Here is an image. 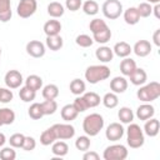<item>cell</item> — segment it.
<instances>
[{
	"label": "cell",
	"mask_w": 160,
	"mask_h": 160,
	"mask_svg": "<svg viewBox=\"0 0 160 160\" xmlns=\"http://www.w3.org/2000/svg\"><path fill=\"white\" fill-rule=\"evenodd\" d=\"M82 159L84 160H99V154L95 152V151H88L86 150V152L84 154Z\"/></svg>",
	"instance_id": "f907efd6"
},
{
	"label": "cell",
	"mask_w": 160,
	"mask_h": 160,
	"mask_svg": "<svg viewBox=\"0 0 160 160\" xmlns=\"http://www.w3.org/2000/svg\"><path fill=\"white\" fill-rule=\"evenodd\" d=\"M110 76V69L105 65H92L85 71V79L90 84H98Z\"/></svg>",
	"instance_id": "7a4b0ae2"
},
{
	"label": "cell",
	"mask_w": 160,
	"mask_h": 160,
	"mask_svg": "<svg viewBox=\"0 0 160 160\" xmlns=\"http://www.w3.org/2000/svg\"><path fill=\"white\" fill-rule=\"evenodd\" d=\"M155 114V109L152 105L150 104H142L136 110V116L140 119V120H148L150 118H152Z\"/></svg>",
	"instance_id": "5bb4252c"
},
{
	"label": "cell",
	"mask_w": 160,
	"mask_h": 160,
	"mask_svg": "<svg viewBox=\"0 0 160 160\" xmlns=\"http://www.w3.org/2000/svg\"><path fill=\"white\" fill-rule=\"evenodd\" d=\"M82 99L85 100V102H86V105H88V109L89 108H95V106H98L99 104H100V96L96 94V92H94V91H90V92H85L84 94V96H82Z\"/></svg>",
	"instance_id": "f1b7e54d"
},
{
	"label": "cell",
	"mask_w": 160,
	"mask_h": 160,
	"mask_svg": "<svg viewBox=\"0 0 160 160\" xmlns=\"http://www.w3.org/2000/svg\"><path fill=\"white\" fill-rule=\"evenodd\" d=\"M159 10H160V5H159V4H156V5H155V8L152 9V11H154V14H155V16H156L158 19L160 18V12H159Z\"/></svg>",
	"instance_id": "f5cc1de1"
},
{
	"label": "cell",
	"mask_w": 160,
	"mask_h": 160,
	"mask_svg": "<svg viewBox=\"0 0 160 160\" xmlns=\"http://www.w3.org/2000/svg\"><path fill=\"white\" fill-rule=\"evenodd\" d=\"M72 105H74V108H75V110H76L78 112H82V111H85V110L88 109V105H86L85 100L82 99V96L76 98V99L74 100Z\"/></svg>",
	"instance_id": "bcb514c9"
},
{
	"label": "cell",
	"mask_w": 160,
	"mask_h": 160,
	"mask_svg": "<svg viewBox=\"0 0 160 160\" xmlns=\"http://www.w3.org/2000/svg\"><path fill=\"white\" fill-rule=\"evenodd\" d=\"M5 84L10 89H18L22 84V75L18 70H10L5 75Z\"/></svg>",
	"instance_id": "8fae6325"
},
{
	"label": "cell",
	"mask_w": 160,
	"mask_h": 160,
	"mask_svg": "<svg viewBox=\"0 0 160 160\" xmlns=\"http://www.w3.org/2000/svg\"><path fill=\"white\" fill-rule=\"evenodd\" d=\"M89 28H90V31H91L92 34H96V32H100V31L108 29V25H106V22H105L104 20H101V19H94V20L90 21Z\"/></svg>",
	"instance_id": "d590c367"
},
{
	"label": "cell",
	"mask_w": 160,
	"mask_h": 160,
	"mask_svg": "<svg viewBox=\"0 0 160 160\" xmlns=\"http://www.w3.org/2000/svg\"><path fill=\"white\" fill-rule=\"evenodd\" d=\"M59 95V88L54 84H49L42 89V96L45 100H55Z\"/></svg>",
	"instance_id": "484cf974"
},
{
	"label": "cell",
	"mask_w": 160,
	"mask_h": 160,
	"mask_svg": "<svg viewBox=\"0 0 160 160\" xmlns=\"http://www.w3.org/2000/svg\"><path fill=\"white\" fill-rule=\"evenodd\" d=\"M24 140H25V136L20 132H16L10 136L9 142H10V146H12V148H22Z\"/></svg>",
	"instance_id": "7bdbcfd3"
},
{
	"label": "cell",
	"mask_w": 160,
	"mask_h": 160,
	"mask_svg": "<svg viewBox=\"0 0 160 160\" xmlns=\"http://www.w3.org/2000/svg\"><path fill=\"white\" fill-rule=\"evenodd\" d=\"M65 5H66L68 10H70V11H76V10L80 9V6H81L82 4H81V0H66Z\"/></svg>",
	"instance_id": "681fc988"
},
{
	"label": "cell",
	"mask_w": 160,
	"mask_h": 160,
	"mask_svg": "<svg viewBox=\"0 0 160 160\" xmlns=\"http://www.w3.org/2000/svg\"><path fill=\"white\" fill-rule=\"evenodd\" d=\"M35 92H36V91H34V90H31V89L24 86V88L20 89V91H19V96H20V99H21L22 101H25V102H30V101H32V100L35 99Z\"/></svg>",
	"instance_id": "ab89813d"
},
{
	"label": "cell",
	"mask_w": 160,
	"mask_h": 160,
	"mask_svg": "<svg viewBox=\"0 0 160 160\" xmlns=\"http://www.w3.org/2000/svg\"><path fill=\"white\" fill-rule=\"evenodd\" d=\"M25 86L34 91H38L42 86V79L38 75H29L25 80Z\"/></svg>",
	"instance_id": "603a6c76"
},
{
	"label": "cell",
	"mask_w": 160,
	"mask_h": 160,
	"mask_svg": "<svg viewBox=\"0 0 160 160\" xmlns=\"http://www.w3.org/2000/svg\"><path fill=\"white\" fill-rule=\"evenodd\" d=\"M105 160H124L128 156V150L124 145H111L104 150Z\"/></svg>",
	"instance_id": "8992f818"
},
{
	"label": "cell",
	"mask_w": 160,
	"mask_h": 160,
	"mask_svg": "<svg viewBox=\"0 0 160 160\" xmlns=\"http://www.w3.org/2000/svg\"><path fill=\"white\" fill-rule=\"evenodd\" d=\"M46 45L50 50L58 51L62 48V39L60 35H54V36H48L46 38Z\"/></svg>",
	"instance_id": "83f0119b"
},
{
	"label": "cell",
	"mask_w": 160,
	"mask_h": 160,
	"mask_svg": "<svg viewBox=\"0 0 160 160\" xmlns=\"http://www.w3.org/2000/svg\"><path fill=\"white\" fill-rule=\"evenodd\" d=\"M78 114H79V112L75 110V108H74L72 104H68V105L62 106V109H61V118H62V120H65V121L75 120L76 116H78Z\"/></svg>",
	"instance_id": "7402d4cb"
},
{
	"label": "cell",
	"mask_w": 160,
	"mask_h": 160,
	"mask_svg": "<svg viewBox=\"0 0 160 160\" xmlns=\"http://www.w3.org/2000/svg\"><path fill=\"white\" fill-rule=\"evenodd\" d=\"M112 51H114L119 58H126V56L130 55V52L132 51V49H131V46H130L128 42L120 41V42H116V44H115Z\"/></svg>",
	"instance_id": "ac0fdd59"
},
{
	"label": "cell",
	"mask_w": 160,
	"mask_h": 160,
	"mask_svg": "<svg viewBox=\"0 0 160 160\" xmlns=\"http://www.w3.org/2000/svg\"><path fill=\"white\" fill-rule=\"evenodd\" d=\"M152 39H154V44H155L156 46H160V29H158V30L154 32Z\"/></svg>",
	"instance_id": "816d5d0a"
},
{
	"label": "cell",
	"mask_w": 160,
	"mask_h": 160,
	"mask_svg": "<svg viewBox=\"0 0 160 160\" xmlns=\"http://www.w3.org/2000/svg\"><path fill=\"white\" fill-rule=\"evenodd\" d=\"M104 126V119L100 114H90L84 119L82 122V129L85 131L86 135L89 136H95L100 132V130Z\"/></svg>",
	"instance_id": "6da1fadb"
},
{
	"label": "cell",
	"mask_w": 160,
	"mask_h": 160,
	"mask_svg": "<svg viewBox=\"0 0 160 160\" xmlns=\"http://www.w3.org/2000/svg\"><path fill=\"white\" fill-rule=\"evenodd\" d=\"M51 151L56 156H65L68 154V151H69V146L64 141H56V142L54 141L52 148H51Z\"/></svg>",
	"instance_id": "f546056e"
},
{
	"label": "cell",
	"mask_w": 160,
	"mask_h": 160,
	"mask_svg": "<svg viewBox=\"0 0 160 160\" xmlns=\"http://www.w3.org/2000/svg\"><path fill=\"white\" fill-rule=\"evenodd\" d=\"M2 125V121H1V118H0V126Z\"/></svg>",
	"instance_id": "9f6ffc18"
},
{
	"label": "cell",
	"mask_w": 160,
	"mask_h": 160,
	"mask_svg": "<svg viewBox=\"0 0 160 160\" xmlns=\"http://www.w3.org/2000/svg\"><path fill=\"white\" fill-rule=\"evenodd\" d=\"M136 10H138L140 18H148L152 12V8H151V5L149 2H141V4H139V6L136 8Z\"/></svg>",
	"instance_id": "60d3db41"
},
{
	"label": "cell",
	"mask_w": 160,
	"mask_h": 160,
	"mask_svg": "<svg viewBox=\"0 0 160 160\" xmlns=\"http://www.w3.org/2000/svg\"><path fill=\"white\" fill-rule=\"evenodd\" d=\"M110 89L115 94H121L128 89V81L122 76H116L110 81Z\"/></svg>",
	"instance_id": "4fadbf2b"
},
{
	"label": "cell",
	"mask_w": 160,
	"mask_h": 160,
	"mask_svg": "<svg viewBox=\"0 0 160 160\" xmlns=\"http://www.w3.org/2000/svg\"><path fill=\"white\" fill-rule=\"evenodd\" d=\"M70 91L74 95H80L85 91V82L80 79H74L70 82Z\"/></svg>",
	"instance_id": "8d00e7d4"
},
{
	"label": "cell",
	"mask_w": 160,
	"mask_h": 160,
	"mask_svg": "<svg viewBox=\"0 0 160 160\" xmlns=\"http://www.w3.org/2000/svg\"><path fill=\"white\" fill-rule=\"evenodd\" d=\"M75 41H76V44H78L79 46H81V48H89V46H91L92 42H94L92 38H90V36L86 35V34L78 35L76 39H75Z\"/></svg>",
	"instance_id": "b9f144b4"
},
{
	"label": "cell",
	"mask_w": 160,
	"mask_h": 160,
	"mask_svg": "<svg viewBox=\"0 0 160 160\" xmlns=\"http://www.w3.org/2000/svg\"><path fill=\"white\" fill-rule=\"evenodd\" d=\"M102 12L110 20L118 19L122 12V5L119 0H106L102 4Z\"/></svg>",
	"instance_id": "5b68a950"
},
{
	"label": "cell",
	"mask_w": 160,
	"mask_h": 160,
	"mask_svg": "<svg viewBox=\"0 0 160 160\" xmlns=\"http://www.w3.org/2000/svg\"><path fill=\"white\" fill-rule=\"evenodd\" d=\"M26 51L32 58H41L45 54V45L39 40H31L26 44Z\"/></svg>",
	"instance_id": "30bf717a"
},
{
	"label": "cell",
	"mask_w": 160,
	"mask_h": 160,
	"mask_svg": "<svg viewBox=\"0 0 160 160\" xmlns=\"http://www.w3.org/2000/svg\"><path fill=\"white\" fill-rule=\"evenodd\" d=\"M134 52L140 56V58H144V56H148L151 51V44L148 41V40H139L135 45H134Z\"/></svg>",
	"instance_id": "7c38bea8"
},
{
	"label": "cell",
	"mask_w": 160,
	"mask_h": 160,
	"mask_svg": "<svg viewBox=\"0 0 160 160\" xmlns=\"http://www.w3.org/2000/svg\"><path fill=\"white\" fill-rule=\"evenodd\" d=\"M55 140H58V139H56V135H55V131H54L52 128H49V129L44 130L40 135V142L45 146L52 144Z\"/></svg>",
	"instance_id": "d4e9b609"
},
{
	"label": "cell",
	"mask_w": 160,
	"mask_h": 160,
	"mask_svg": "<svg viewBox=\"0 0 160 160\" xmlns=\"http://www.w3.org/2000/svg\"><path fill=\"white\" fill-rule=\"evenodd\" d=\"M0 118H1L2 125H10L15 120V112L9 108H4V109H0Z\"/></svg>",
	"instance_id": "4dcf8cb0"
},
{
	"label": "cell",
	"mask_w": 160,
	"mask_h": 160,
	"mask_svg": "<svg viewBox=\"0 0 160 160\" xmlns=\"http://www.w3.org/2000/svg\"><path fill=\"white\" fill-rule=\"evenodd\" d=\"M5 141H6V139H5V135H4L2 132H0V146H2V145L5 144Z\"/></svg>",
	"instance_id": "db71d44e"
},
{
	"label": "cell",
	"mask_w": 160,
	"mask_h": 160,
	"mask_svg": "<svg viewBox=\"0 0 160 160\" xmlns=\"http://www.w3.org/2000/svg\"><path fill=\"white\" fill-rule=\"evenodd\" d=\"M139 100L144 102H150L160 96V84L158 81H151L150 84L140 88L136 92Z\"/></svg>",
	"instance_id": "3957f363"
},
{
	"label": "cell",
	"mask_w": 160,
	"mask_h": 160,
	"mask_svg": "<svg viewBox=\"0 0 160 160\" xmlns=\"http://www.w3.org/2000/svg\"><path fill=\"white\" fill-rule=\"evenodd\" d=\"M129 78H130V81H131L134 85H142V84H145V81L148 80V75H146L145 70H144V69H139V68H136V69L129 75Z\"/></svg>",
	"instance_id": "e0dca14e"
},
{
	"label": "cell",
	"mask_w": 160,
	"mask_h": 160,
	"mask_svg": "<svg viewBox=\"0 0 160 160\" xmlns=\"http://www.w3.org/2000/svg\"><path fill=\"white\" fill-rule=\"evenodd\" d=\"M124 20L129 25L138 24L139 20H140V16H139V12H138L136 8H129V9H126L125 12H124Z\"/></svg>",
	"instance_id": "44dd1931"
},
{
	"label": "cell",
	"mask_w": 160,
	"mask_h": 160,
	"mask_svg": "<svg viewBox=\"0 0 160 160\" xmlns=\"http://www.w3.org/2000/svg\"><path fill=\"white\" fill-rule=\"evenodd\" d=\"M10 0H0V21L6 22L11 19Z\"/></svg>",
	"instance_id": "d6986e66"
},
{
	"label": "cell",
	"mask_w": 160,
	"mask_h": 160,
	"mask_svg": "<svg viewBox=\"0 0 160 160\" xmlns=\"http://www.w3.org/2000/svg\"><path fill=\"white\" fill-rule=\"evenodd\" d=\"M105 135L108 138V140L110 141H118L122 138L124 135V128L119 124V122H111L105 131Z\"/></svg>",
	"instance_id": "9c48e42d"
},
{
	"label": "cell",
	"mask_w": 160,
	"mask_h": 160,
	"mask_svg": "<svg viewBox=\"0 0 160 160\" xmlns=\"http://www.w3.org/2000/svg\"><path fill=\"white\" fill-rule=\"evenodd\" d=\"M136 69V62L132 60V59H124L121 62H120V71L122 72V75L125 76H129L134 70Z\"/></svg>",
	"instance_id": "cb8c5ba5"
},
{
	"label": "cell",
	"mask_w": 160,
	"mask_h": 160,
	"mask_svg": "<svg viewBox=\"0 0 160 160\" xmlns=\"http://www.w3.org/2000/svg\"><path fill=\"white\" fill-rule=\"evenodd\" d=\"M51 128L55 131L56 139H60V140L71 139L75 135V129L70 124H55Z\"/></svg>",
	"instance_id": "ba28073f"
},
{
	"label": "cell",
	"mask_w": 160,
	"mask_h": 160,
	"mask_svg": "<svg viewBox=\"0 0 160 160\" xmlns=\"http://www.w3.org/2000/svg\"><path fill=\"white\" fill-rule=\"evenodd\" d=\"M144 130H145V134L148 136H156L159 134V130H160V122L158 119H152L150 118V120L148 119L146 122H145V126H144Z\"/></svg>",
	"instance_id": "9a60e30c"
},
{
	"label": "cell",
	"mask_w": 160,
	"mask_h": 160,
	"mask_svg": "<svg viewBox=\"0 0 160 160\" xmlns=\"http://www.w3.org/2000/svg\"><path fill=\"white\" fill-rule=\"evenodd\" d=\"M35 146H36L35 139L31 138V136H25V140H24V144H22V149L25 151H31V150L35 149Z\"/></svg>",
	"instance_id": "7dc6e473"
},
{
	"label": "cell",
	"mask_w": 160,
	"mask_h": 160,
	"mask_svg": "<svg viewBox=\"0 0 160 160\" xmlns=\"http://www.w3.org/2000/svg\"><path fill=\"white\" fill-rule=\"evenodd\" d=\"M82 10L86 15H95L99 11V5L94 0H88L82 4Z\"/></svg>",
	"instance_id": "74e56055"
},
{
	"label": "cell",
	"mask_w": 160,
	"mask_h": 160,
	"mask_svg": "<svg viewBox=\"0 0 160 160\" xmlns=\"http://www.w3.org/2000/svg\"><path fill=\"white\" fill-rule=\"evenodd\" d=\"M75 146L80 151H86L90 148V139L88 136H79L75 141Z\"/></svg>",
	"instance_id": "ee69618b"
},
{
	"label": "cell",
	"mask_w": 160,
	"mask_h": 160,
	"mask_svg": "<svg viewBox=\"0 0 160 160\" xmlns=\"http://www.w3.org/2000/svg\"><path fill=\"white\" fill-rule=\"evenodd\" d=\"M102 102L108 109H114L119 104V99L115 92H108L102 98Z\"/></svg>",
	"instance_id": "e575fe53"
},
{
	"label": "cell",
	"mask_w": 160,
	"mask_h": 160,
	"mask_svg": "<svg viewBox=\"0 0 160 160\" xmlns=\"http://www.w3.org/2000/svg\"><path fill=\"white\" fill-rule=\"evenodd\" d=\"M36 8H38L36 0H20L16 11L20 18L26 19V18H30L36 11Z\"/></svg>",
	"instance_id": "52a82bcc"
},
{
	"label": "cell",
	"mask_w": 160,
	"mask_h": 160,
	"mask_svg": "<svg viewBox=\"0 0 160 160\" xmlns=\"http://www.w3.org/2000/svg\"><path fill=\"white\" fill-rule=\"evenodd\" d=\"M98 60L102 61V62H109L112 60V49H110L109 46H101L99 49H96L95 52Z\"/></svg>",
	"instance_id": "ffe728a7"
},
{
	"label": "cell",
	"mask_w": 160,
	"mask_h": 160,
	"mask_svg": "<svg viewBox=\"0 0 160 160\" xmlns=\"http://www.w3.org/2000/svg\"><path fill=\"white\" fill-rule=\"evenodd\" d=\"M16 152L12 148H4L0 150V159L1 160H15Z\"/></svg>",
	"instance_id": "f6af8a7d"
},
{
	"label": "cell",
	"mask_w": 160,
	"mask_h": 160,
	"mask_svg": "<svg viewBox=\"0 0 160 160\" xmlns=\"http://www.w3.org/2000/svg\"><path fill=\"white\" fill-rule=\"evenodd\" d=\"M160 0H146V2H150V4H159Z\"/></svg>",
	"instance_id": "11a10c76"
},
{
	"label": "cell",
	"mask_w": 160,
	"mask_h": 160,
	"mask_svg": "<svg viewBox=\"0 0 160 160\" xmlns=\"http://www.w3.org/2000/svg\"><path fill=\"white\" fill-rule=\"evenodd\" d=\"M12 100V92H11V90H9V89H0V102H4V104H6V102H9V101H11Z\"/></svg>",
	"instance_id": "c3c4849f"
},
{
	"label": "cell",
	"mask_w": 160,
	"mask_h": 160,
	"mask_svg": "<svg viewBox=\"0 0 160 160\" xmlns=\"http://www.w3.org/2000/svg\"><path fill=\"white\" fill-rule=\"evenodd\" d=\"M48 14L52 18H60L64 14V6L58 1H52L48 5Z\"/></svg>",
	"instance_id": "4316f807"
},
{
	"label": "cell",
	"mask_w": 160,
	"mask_h": 160,
	"mask_svg": "<svg viewBox=\"0 0 160 160\" xmlns=\"http://www.w3.org/2000/svg\"><path fill=\"white\" fill-rule=\"evenodd\" d=\"M60 31H61V24L58 20H49L44 25V32L46 34V36L59 35Z\"/></svg>",
	"instance_id": "2e32d148"
},
{
	"label": "cell",
	"mask_w": 160,
	"mask_h": 160,
	"mask_svg": "<svg viewBox=\"0 0 160 160\" xmlns=\"http://www.w3.org/2000/svg\"><path fill=\"white\" fill-rule=\"evenodd\" d=\"M40 105H41V110L44 115H52L58 109V104L55 100H45Z\"/></svg>",
	"instance_id": "d6a6232c"
},
{
	"label": "cell",
	"mask_w": 160,
	"mask_h": 160,
	"mask_svg": "<svg viewBox=\"0 0 160 160\" xmlns=\"http://www.w3.org/2000/svg\"><path fill=\"white\" fill-rule=\"evenodd\" d=\"M28 112H29V116L31 119H34V120H39V119H41L44 116L42 110H41V105L39 102H34L32 105H30Z\"/></svg>",
	"instance_id": "f35d334b"
},
{
	"label": "cell",
	"mask_w": 160,
	"mask_h": 160,
	"mask_svg": "<svg viewBox=\"0 0 160 160\" xmlns=\"http://www.w3.org/2000/svg\"><path fill=\"white\" fill-rule=\"evenodd\" d=\"M118 116H119V120L121 122H124V124H130L132 121V119H134V114H132L131 109L126 108V106H124V108H121L119 110Z\"/></svg>",
	"instance_id": "1f68e13d"
},
{
	"label": "cell",
	"mask_w": 160,
	"mask_h": 160,
	"mask_svg": "<svg viewBox=\"0 0 160 160\" xmlns=\"http://www.w3.org/2000/svg\"><path fill=\"white\" fill-rule=\"evenodd\" d=\"M144 134L138 124H130L128 128V145L132 149H138L144 145Z\"/></svg>",
	"instance_id": "277c9868"
},
{
	"label": "cell",
	"mask_w": 160,
	"mask_h": 160,
	"mask_svg": "<svg viewBox=\"0 0 160 160\" xmlns=\"http://www.w3.org/2000/svg\"><path fill=\"white\" fill-rule=\"evenodd\" d=\"M0 55H1V48H0Z\"/></svg>",
	"instance_id": "6f0895ef"
},
{
	"label": "cell",
	"mask_w": 160,
	"mask_h": 160,
	"mask_svg": "<svg viewBox=\"0 0 160 160\" xmlns=\"http://www.w3.org/2000/svg\"><path fill=\"white\" fill-rule=\"evenodd\" d=\"M0 89H1V88H0Z\"/></svg>",
	"instance_id": "680465c9"
},
{
	"label": "cell",
	"mask_w": 160,
	"mask_h": 160,
	"mask_svg": "<svg viewBox=\"0 0 160 160\" xmlns=\"http://www.w3.org/2000/svg\"><path fill=\"white\" fill-rule=\"evenodd\" d=\"M110 38H111V30H110L109 28L105 29V30H102V31H100V32L92 34V40H95V41L99 42V44H105V42H108V41L110 40Z\"/></svg>",
	"instance_id": "836d02e7"
}]
</instances>
